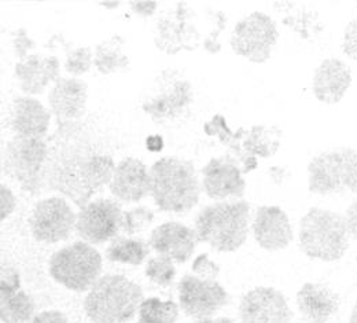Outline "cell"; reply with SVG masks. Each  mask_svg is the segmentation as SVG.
Listing matches in <instances>:
<instances>
[{"instance_id":"e0dca14e","label":"cell","mask_w":357,"mask_h":323,"mask_svg":"<svg viewBox=\"0 0 357 323\" xmlns=\"http://www.w3.org/2000/svg\"><path fill=\"white\" fill-rule=\"evenodd\" d=\"M89 86L84 80L59 77L48 93L50 112L56 123L80 121L86 114Z\"/></svg>"},{"instance_id":"83f0119b","label":"cell","mask_w":357,"mask_h":323,"mask_svg":"<svg viewBox=\"0 0 357 323\" xmlns=\"http://www.w3.org/2000/svg\"><path fill=\"white\" fill-rule=\"evenodd\" d=\"M204 133L208 137H218L220 143L228 147L231 150V153L234 154L232 157H235L238 160V163L241 164V167L243 168L246 164V158H245V153H243V147H242V142L248 134V128L241 127L238 128L235 133L229 130L227 120L223 114H215L211 121H208L204 126Z\"/></svg>"},{"instance_id":"30bf717a","label":"cell","mask_w":357,"mask_h":323,"mask_svg":"<svg viewBox=\"0 0 357 323\" xmlns=\"http://www.w3.org/2000/svg\"><path fill=\"white\" fill-rule=\"evenodd\" d=\"M279 31L275 21L261 11L241 20L231 33L232 51L253 63H264L278 43Z\"/></svg>"},{"instance_id":"f546056e","label":"cell","mask_w":357,"mask_h":323,"mask_svg":"<svg viewBox=\"0 0 357 323\" xmlns=\"http://www.w3.org/2000/svg\"><path fill=\"white\" fill-rule=\"evenodd\" d=\"M178 320V306L172 300L149 297L139 307V323H176Z\"/></svg>"},{"instance_id":"2e32d148","label":"cell","mask_w":357,"mask_h":323,"mask_svg":"<svg viewBox=\"0 0 357 323\" xmlns=\"http://www.w3.org/2000/svg\"><path fill=\"white\" fill-rule=\"evenodd\" d=\"M202 188L212 200L242 198L246 182L241 164L231 154L212 158L202 170Z\"/></svg>"},{"instance_id":"d6986e66","label":"cell","mask_w":357,"mask_h":323,"mask_svg":"<svg viewBox=\"0 0 357 323\" xmlns=\"http://www.w3.org/2000/svg\"><path fill=\"white\" fill-rule=\"evenodd\" d=\"M35 303L20 283V274L14 267H1L0 280V318L3 323H32Z\"/></svg>"},{"instance_id":"60d3db41","label":"cell","mask_w":357,"mask_h":323,"mask_svg":"<svg viewBox=\"0 0 357 323\" xmlns=\"http://www.w3.org/2000/svg\"><path fill=\"white\" fill-rule=\"evenodd\" d=\"M146 147H147V150L154 151V153L161 151L164 147V139L161 138L160 135H151L146 139Z\"/></svg>"},{"instance_id":"9a60e30c","label":"cell","mask_w":357,"mask_h":323,"mask_svg":"<svg viewBox=\"0 0 357 323\" xmlns=\"http://www.w3.org/2000/svg\"><path fill=\"white\" fill-rule=\"evenodd\" d=\"M239 318L242 323H291L293 313L280 290L259 286L242 297Z\"/></svg>"},{"instance_id":"ac0fdd59","label":"cell","mask_w":357,"mask_h":323,"mask_svg":"<svg viewBox=\"0 0 357 323\" xmlns=\"http://www.w3.org/2000/svg\"><path fill=\"white\" fill-rule=\"evenodd\" d=\"M252 230L259 246L268 252L286 249L294 239L287 213L275 205L257 209Z\"/></svg>"},{"instance_id":"ee69618b","label":"cell","mask_w":357,"mask_h":323,"mask_svg":"<svg viewBox=\"0 0 357 323\" xmlns=\"http://www.w3.org/2000/svg\"><path fill=\"white\" fill-rule=\"evenodd\" d=\"M349 323H357V301L354 306V310L351 313V318H349Z\"/></svg>"},{"instance_id":"ba28073f","label":"cell","mask_w":357,"mask_h":323,"mask_svg":"<svg viewBox=\"0 0 357 323\" xmlns=\"http://www.w3.org/2000/svg\"><path fill=\"white\" fill-rule=\"evenodd\" d=\"M100 253L87 242H75L55 252L50 259V276L69 290L86 292L99 279Z\"/></svg>"},{"instance_id":"7a4b0ae2","label":"cell","mask_w":357,"mask_h":323,"mask_svg":"<svg viewBox=\"0 0 357 323\" xmlns=\"http://www.w3.org/2000/svg\"><path fill=\"white\" fill-rule=\"evenodd\" d=\"M151 197L162 212L183 213L199 202L201 186L191 161L162 157L150 170Z\"/></svg>"},{"instance_id":"4316f807","label":"cell","mask_w":357,"mask_h":323,"mask_svg":"<svg viewBox=\"0 0 357 323\" xmlns=\"http://www.w3.org/2000/svg\"><path fill=\"white\" fill-rule=\"evenodd\" d=\"M93 66L102 75L128 69L130 57L126 54V39L120 35H113L96 45L93 51Z\"/></svg>"},{"instance_id":"ab89813d","label":"cell","mask_w":357,"mask_h":323,"mask_svg":"<svg viewBox=\"0 0 357 323\" xmlns=\"http://www.w3.org/2000/svg\"><path fill=\"white\" fill-rule=\"evenodd\" d=\"M130 4H131V8L134 10V13L142 15V17H150L158 8V1L143 0V1H130Z\"/></svg>"},{"instance_id":"cb8c5ba5","label":"cell","mask_w":357,"mask_h":323,"mask_svg":"<svg viewBox=\"0 0 357 323\" xmlns=\"http://www.w3.org/2000/svg\"><path fill=\"white\" fill-rule=\"evenodd\" d=\"M297 306L307 322L327 323L340 311L341 299L327 285L307 282L297 293Z\"/></svg>"},{"instance_id":"603a6c76","label":"cell","mask_w":357,"mask_h":323,"mask_svg":"<svg viewBox=\"0 0 357 323\" xmlns=\"http://www.w3.org/2000/svg\"><path fill=\"white\" fill-rule=\"evenodd\" d=\"M15 77L22 93H42L61 77V63L54 55L31 54L15 63Z\"/></svg>"},{"instance_id":"b9f144b4","label":"cell","mask_w":357,"mask_h":323,"mask_svg":"<svg viewBox=\"0 0 357 323\" xmlns=\"http://www.w3.org/2000/svg\"><path fill=\"white\" fill-rule=\"evenodd\" d=\"M191 323H235L231 318H225V317H222V318H206V320H197V321H194V322Z\"/></svg>"},{"instance_id":"6da1fadb","label":"cell","mask_w":357,"mask_h":323,"mask_svg":"<svg viewBox=\"0 0 357 323\" xmlns=\"http://www.w3.org/2000/svg\"><path fill=\"white\" fill-rule=\"evenodd\" d=\"M48 151L42 172L43 194L61 193L80 209L93 194L112 182L116 165L83 127L82 121L56 123L45 138Z\"/></svg>"},{"instance_id":"52a82bcc","label":"cell","mask_w":357,"mask_h":323,"mask_svg":"<svg viewBox=\"0 0 357 323\" xmlns=\"http://www.w3.org/2000/svg\"><path fill=\"white\" fill-rule=\"evenodd\" d=\"M308 187L313 194L357 193V150L340 146L313 157L308 165Z\"/></svg>"},{"instance_id":"4fadbf2b","label":"cell","mask_w":357,"mask_h":323,"mask_svg":"<svg viewBox=\"0 0 357 323\" xmlns=\"http://www.w3.org/2000/svg\"><path fill=\"white\" fill-rule=\"evenodd\" d=\"M123 215L119 202L107 198L95 200L77 215V235L92 245L114 239L121 229Z\"/></svg>"},{"instance_id":"d4e9b609","label":"cell","mask_w":357,"mask_h":323,"mask_svg":"<svg viewBox=\"0 0 357 323\" xmlns=\"http://www.w3.org/2000/svg\"><path fill=\"white\" fill-rule=\"evenodd\" d=\"M50 120V112L39 100L31 96H21L14 100L11 127L17 135L25 138H45Z\"/></svg>"},{"instance_id":"1f68e13d","label":"cell","mask_w":357,"mask_h":323,"mask_svg":"<svg viewBox=\"0 0 357 323\" xmlns=\"http://www.w3.org/2000/svg\"><path fill=\"white\" fill-rule=\"evenodd\" d=\"M144 274L154 283L168 287L172 285V282L175 279L176 269H175L174 260L171 257L160 255V256L149 260V263L146 264Z\"/></svg>"},{"instance_id":"7bdbcfd3","label":"cell","mask_w":357,"mask_h":323,"mask_svg":"<svg viewBox=\"0 0 357 323\" xmlns=\"http://www.w3.org/2000/svg\"><path fill=\"white\" fill-rule=\"evenodd\" d=\"M99 4L105 8H117L121 4V1H99Z\"/></svg>"},{"instance_id":"f1b7e54d","label":"cell","mask_w":357,"mask_h":323,"mask_svg":"<svg viewBox=\"0 0 357 323\" xmlns=\"http://www.w3.org/2000/svg\"><path fill=\"white\" fill-rule=\"evenodd\" d=\"M150 243L143 239L117 236L112 241L106 250V257L110 262L140 266L150 255Z\"/></svg>"},{"instance_id":"f35d334b","label":"cell","mask_w":357,"mask_h":323,"mask_svg":"<svg viewBox=\"0 0 357 323\" xmlns=\"http://www.w3.org/2000/svg\"><path fill=\"white\" fill-rule=\"evenodd\" d=\"M68 322V317L58 310H52V311H43L39 315H36L33 318L32 323H66Z\"/></svg>"},{"instance_id":"8d00e7d4","label":"cell","mask_w":357,"mask_h":323,"mask_svg":"<svg viewBox=\"0 0 357 323\" xmlns=\"http://www.w3.org/2000/svg\"><path fill=\"white\" fill-rule=\"evenodd\" d=\"M15 205H17V198L13 194V191L4 185L0 186V206H1L0 219H1V222L6 220L13 213V211L15 209Z\"/></svg>"},{"instance_id":"44dd1931","label":"cell","mask_w":357,"mask_h":323,"mask_svg":"<svg viewBox=\"0 0 357 323\" xmlns=\"http://www.w3.org/2000/svg\"><path fill=\"white\" fill-rule=\"evenodd\" d=\"M352 86L349 66L338 58L324 59L314 70L312 91L314 98L326 105H335Z\"/></svg>"},{"instance_id":"e575fe53","label":"cell","mask_w":357,"mask_h":323,"mask_svg":"<svg viewBox=\"0 0 357 323\" xmlns=\"http://www.w3.org/2000/svg\"><path fill=\"white\" fill-rule=\"evenodd\" d=\"M342 51L347 57L357 62V18L352 20L344 31Z\"/></svg>"},{"instance_id":"4dcf8cb0","label":"cell","mask_w":357,"mask_h":323,"mask_svg":"<svg viewBox=\"0 0 357 323\" xmlns=\"http://www.w3.org/2000/svg\"><path fill=\"white\" fill-rule=\"evenodd\" d=\"M62 43L66 51L65 70L72 76H82L89 72L93 65V52L91 47H76L72 50L69 43Z\"/></svg>"},{"instance_id":"3957f363","label":"cell","mask_w":357,"mask_h":323,"mask_svg":"<svg viewBox=\"0 0 357 323\" xmlns=\"http://www.w3.org/2000/svg\"><path fill=\"white\" fill-rule=\"evenodd\" d=\"M250 205L239 200L215 202L205 206L195 219V232L199 242L208 243L218 252H235L248 239Z\"/></svg>"},{"instance_id":"277c9868","label":"cell","mask_w":357,"mask_h":323,"mask_svg":"<svg viewBox=\"0 0 357 323\" xmlns=\"http://www.w3.org/2000/svg\"><path fill=\"white\" fill-rule=\"evenodd\" d=\"M137 283L124 276L99 278L84 300V311L92 323H126L131 321L143 301Z\"/></svg>"},{"instance_id":"f6af8a7d","label":"cell","mask_w":357,"mask_h":323,"mask_svg":"<svg viewBox=\"0 0 357 323\" xmlns=\"http://www.w3.org/2000/svg\"><path fill=\"white\" fill-rule=\"evenodd\" d=\"M356 263H357V257H356Z\"/></svg>"},{"instance_id":"484cf974","label":"cell","mask_w":357,"mask_h":323,"mask_svg":"<svg viewBox=\"0 0 357 323\" xmlns=\"http://www.w3.org/2000/svg\"><path fill=\"white\" fill-rule=\"evenodd\" d=\"M283 131L278 126H253L248 130V134L242 142L246 164L242 168L243 175L252 172L257 168V158H269L280 147Z\"/></svg>"},{"instance_id":"d590c367","label":"cell","mask_w":357,"mask_h":323,"mask_svg":"<svg viewBox=\"0 0 357 323\" xmlns=\"http://www.w3.org/2000/svg\"><path fill=\"white\" fill-rule=\"evenodd\" d=\"M13 46H14V54H15V57L21 61V59H24V58L28 57V51H29V50H33V48L36 47V43L28 36L25 28H20V29L14 33Z\"/></svg>"},{"instance_id":"7402d4cb","label":"cell","mask_w":357,"mask_h":323,"mask_svg":"<svg viewBox=\"0 0 357 323\" xmlns=\"http://www.w3.org/2000/svg\"><path fill=\"white\" fill-rule=\"evenodd\" d=\"M109 188L123 202H139L151 194L150 172L140 160L124 158L116 167Z\"/></svg>"},{"instance_id":"5b68a950","label":"cell","mask_w":357,"mask_h":323,"mask_svg":"<svg viewBox=\"0 0 357 323\" xmlns=\"http://www.w3.org/2000/svg\"><path fill=\"white\" fill-rule=\"evenodd\" d=\"M349 238L344 215L338 212L311 208L300 222V249L312 260L331 263L342 259Z\"/></svg>"},{"instance_id":"d6a6232c","label":"cell","mask_w":357,"mask_h":323,"mask_svg":"<svg viewBox=\"0 0 357 323\" xmlns=\"http://www.w3.org/2000/svg\"><path fill=\"white\" fill-rule=\"evenodd\" d=\"M154 220V212L146 206H139L124 212L121 229L127 235H135L146 230Z\"/></svg>"},{"instance_id":"5bb4252c","label":"cell","mask_w":357,"mask_h":323,"mask_svg":"<svg viewBox=\"0 0 357 323\" xmlns=\"http://www.w3.org/2000/svg\"><path fill=\"white\" fill-rule=\"evenodd\" d=\"M76 222L77 216L69 204L63 198L51 197L36 204L31 218V230L36 241L56 243L70 236Z\"/></svg>"},{"instance_id":"8992f818","label":"cell","mask_w":357,"mask_h":323,"mask_svg":"<svg viewBox=\"0 0 357 323\" xmlns=\"http://www.w3.org/2000/svg\"><path fill=\"white\" fill-rule=\"evenodd\" d=\"M192 103L191 83L176 69H165L144 93L142 109L154 123L169 126L185 117Z\"/></svg>"},{"instance_id":"836d02e7","label":"cell","mask_w":357,"mask_h":323,"mask_svg":"<svg viewBox=\"0 0 357 323\" xmlns=\"http://www.w3.org/2000/svg\"><path fill=\"white\" fill-rule=\"evenodd\" d=\"M192 271L198 277L216 279V278L219 277V273H220V266L216 264L215 262H211L209 256L205 253V255L198 256L194 260Z\"/></svg>"},{"instance_id":"7c38bea8","label":"cell","mask_w":357,"mask_h":323,"mask_svg":"<svg viewBox=\"0 0 357 323\" xmlns=\"http://www.w3.org/2000/svg\"><path fill=\"white\" fill-rule=\"evenodd\" d=\"M178 290L181 311L195 321L212 318L229 303V294L216 279L187 274Z\"/></svg>"},{"instance_id":"ffe728a7","label":"cell","mask_w":357,"mask_h":323,"mask_svg":"<svg viewBox=\"0 0 357 323\" xmlns=\"http://www.w3.org/2000/svg\"><path fill=\"white\" fill-rule=\"evenodd\" d=\"M195 230L178 222H168L151 231L150 246L161 256L171 257L178 264L188 262L197 248Z\"/></svg>"},{"instance_id":"74e56055","label":"cell","mask_w":357,"mask_h":323,"mask_svg":"<svg viewBox=\"0 0 357 323\" xmlns=\"http://www.w3.org/2000/svg\"><path fill=\"white\" fill-rule=\"evenodd\" d=\"M344 220H345V226L348 234L352 239H355L357 242V201L352 202L344 215Z\"/></svg>"},{"instance_id":"8fae6325","label":"cell","mask_w":357,"mask_h":323,"mask_svg":"<svg viewBox=\"0 0 357 323\" xmlns=\"http://www.w3.org/2000/svg\"><path fill=\"white\" fill-rule=\"evenodd\" d=\"M201 38L194 8L188 3L178 1L172 10L158 20L154 43L158 50L175 55L183 50H197L201 46Z\"/></svg>"},{"instance_id":"9c48e42d","label":"cell","mask_w":357,"mask_h":323,"mask_svg":"<svg viewBox=\"0 0 357 323\" xmlns=\"http://www.w3.org/2000/svg\"><path fill=\"white\" fill-rule=\"evenodd\" d=\"M45 138H25L15 135L6 144L3 168L4 172L18 185L22 191L32 197L43 194L42 172L47 158Z\"/></svg>"}]
</instances>
